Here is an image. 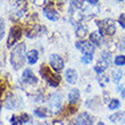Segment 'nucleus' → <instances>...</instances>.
I'll return each instance as SVG.
<instances>
[{
    "mask_svg": "<svg viewBox=\"0 0 125 125\" xmlns=\"http://www.w3.org/2000/svg\"><path fill=\"white\" fill-rule=\"evenodd\" d=\"M25 60V44L20 43L10 53V62L15 69H21Z\"/></svg>",
    "mask_w": 125,
    "mask_h": 125,
    "instance_id": "nucleus-1",
    "label": "nucleus"
},
{
    "mask_svg": "<svg viewBox=\"0 0 125 125\" xmlns=\"http://www.w3.org/2000/svg\"><path fill=\"white\" fill-rule=\"evenodd\" d=\"M97 25H98L99 30L101 34H107V35H113L116 32L115 22L110 18H107L105 21H97Z\"/></svg>",
    "mask_w": 125,
    "mask_h": 125,
    "instance_id": "nucleus-2",
    "label": "nucleus"
},
{
    "mask_svg": "<svg viewBox=\"0 0 125 125\" xmlns=\"http://www.w3.org/2000/svg\"><path fill=\"white\" fill-rule=\"evenodd\" d=\"M40 74H41V76H42L43 79L48 81V83H49L51 86H57L58 84H59L60 76L57 75V74L51 73L50 72V69H49V67H47L46 65H43L42 67H41V69H40Z\"/></svg>",
    "mask_w": 125,
    "mask_h": 125,
    "instance_id": "nucleus-3",
    "label": "nucleus"
},
{
    "mask_svg": "<svg viewBox=\"0 0 125 125\" xmlns=\"http://www.w3.org/2000/svg\"><path fill=\"white\" fill-rule=\"evenodd\" d=\"M21 36H22V29L20 26L11 27L9 32V36H8V40H7V47L10 48L16 41H18L21 39Z\"/></svg>",
    "mask_w": 125,
    "mask_h": 125,
    "instance_id": "nucleus-4",
    "label": "nucleus"
},
{
    "mask_svg": "<svg viewBox=\"0 0 125 125\" xmlns=\"http://www.w3.org/2000/svg\"><path fill=\"white\" fill-rule=\"evenodd\" d=\"M75 46L77 49H80L84 55H93L94 52V44L92 42H86V41H81L76 42Z\"/></svg>",
    "mask_w": 125,
    "mask_h": 125,
    "instance_id": "nucleus-5",
    "label": "nucleus"
},
{
    "mask_svg": "<svg viewBox=\"0 0 125 125\" xmlns=\"http://www.w3.org/2000/svg\"><path fill=\"white\" fill-rule=\"evenodd\" d=\"M49 62H50V65H51V67H52V69L55 72H59V71H62V69L64 68V60H62V57L56 55V53H53V55L50 56Z\"/></svg>",
    "mask_w": 125,
    "mask_h": 125,
    "instance_id": "nucleus-6",
    "label": "nucleus"
},
{
    "mask_svg": "<svg viewBox=\"0 0 125 125\" xmlns=\"http://www.w3.org/2000/svg\"><path fill=\"white\" fill-rule=\"evenodd\" d=\"M93 119L94 118L90 116L88 113H82L76 118V125H92Z\"/></svg>",
    "mask_w": 125,
    "mask_h": 125,
    "instance_id": "nucleus-7",
    "label": "nucleus"
},
{
    "mask_svg": "<svg viewBox=\"0 0 125 125\" xmlns=\"http://www.w3.org/2000/svg\"><path fill=\"white\" fill-rule=\"evenodd\" d=\"M49 107L51 109L52 113H57L60 109V105H62V98H60L59 94H53L51 98H50L49 101Z\"/></svg>",
    "mask_w": 125,
    "mask_h": 125,
    "instance_id": "nucleus-8",
    "label": "nucleus"
},
{
    "mask_svg": "<svg viewBox=\"0 0 125 125\" xmlns=\"http://www.w3.org/2000/svg\"><path fill=\"white\" fill-rule=\"evenodd\" d=\"M23 81L25 83H29V84H35L36 82H38V79L35 77V75L33 74V72L31 71V69H25L23 72Z\"/></svg>",
    "mask_w": 125,
    "mask_h": 125,
    "instance_id": "nucleus-9",
    "label": "nucleus"
},
{
    "mask_svg": "<svg viewBox=\"0 0 125 125\" xmlns=\"http://www.w3.org/2000/svg\"><path fill=\"white\" fill-rule=\"evenodd\" d=\"M90 41L94 44V46H101L102 42H104V36L100 32L98 31H94L90 34Z\"/></svg>",
    "mask_w": 125,
    "mask_h": 125,
    "instance_id": "nucleus-10",
    "label": "nucleus"
},
{
    "mask_svg": "<svg viewBox=\"0 0 125 125\" xmlns=\"http://www.w3.org/2000/svg\"><path fill=\"white\" fill-rule=\"evenodd\" d=\"M43 13H44V15H46L47 18H49L50 21H53V22L58 21V18H59L58 13H57L55 9H52V8H49V7H48V8H44Z\"/></svg>",
    "mask_w": 125,
    "mask_h": 125,
    "instance_id": "nucleus-11",
    "label": "nucleus"
},
{
    "mask_svg": "<svg viewBox=\"0 0 125 125\" xmlns=\"http://www.w3.org/2000/svg\"><path fill=\"white\" fill-rule=\"evenodd\" d=\"M65 76H66L67 82L71 83V84H74V83H76V81H77V73H76L74 69H72V68L67 69Z\"/></svg>",
    "mask_w": 125,
    "mask_h": 125,
    "instance_id": "nucleus-12",
    "label": "nucleus"
},
{
    "mask_svg": "<svg viewBox=\"0 0 125 125\" xmlns=\"http://www.w3.org/2000/svg\"><path fill=\"white\" fill-rule=\"evenodd\" d=\"M107 67H108V62H107V60H104V59H100L97 62V65H95V67H94V71L97 73H102L107 69Z\"/></svg>",
    "mask_w": 125,
    "mask_h": 125,
    "instance_id": "nucleus-13",
    "label": "nucleus"
},
{
    "mask_svg": "<svg viewBox=\"0 0 125 125\" xmlns=\"http://www.w3.org/2000/svg\"><path fill=\"white\" fill-rule=\"evenodd\" d=\"M79 97H80V91L77 89H73L68 94V101L69 104H75L77 100H79Z\"/></svg>",
    "mask_w": 125,
    "mask_h": 125,
    "instance_id": "nucleus-14",
    "label": "nucleus"
},
{
    "mask_svg": "<svg viewBox=\"0 0 125 125\" xmlns=\"http://www.w3.org/2000/svg\"><path fill=\"white\" fill-rule=\"evenodd\" d=\"M26 57H27L29 64H35L38 58H39V52H38L36 50H31L30 52L26 55Z\"/></svg>",
    "mask_w": 125,
    "mask_h": 125,
    "instance_id": "nucleus-15",
    "label": "nucleus"
},
{
    "mask_svg": "<svg viewBox=\"0 0 125 125\" xmlns=\"http://www.w3.org/2000/svg\"><path fill=\"white\" fill-rule=\"evenodd\" d=\"M15 8L18 10V13L21 15L22 13H24L26 10V1L25 0H17L15 2Z\"/></svg>",
    "mask_w": 125,
    "mask_h": 125,
    "instance_id": "nucleus-16",
    "label": "nucleus"
},
{
    "mask_svg": "<svg viewBox=\"0 0 125 125\" xmlns=\"http://www.w3.org/2000/svg\"><path fill=\"white\" fill-rule=\"evenodd\" d=\"M86 32H88L86 26H79L77 29H76V31H75L76 38H79V39H83V38H85Z\"/></svg>",
    "mask_w": 125,
    "mask_h": 125,
    "instance_id": "nucleus-17",
    "label": "nucleus"
},
{
    "mask_svg": "<svg viewBox=\"0 0 125 125\" xmlns=\"http://www.w3.org/2000/svg\"><path fill=\"white\" fill-rule=\"evenodd\" d=\"M39 33H40V26L39 25H33V26L31 27V30L27 31L26 35L29 36V38H34V36H36Z\"/></svg>",
    "mask_w": 125,
    "mask_h": 125,
    "instance_id": "nucleus-18",
    "label": "nucleus"
},
{
    "mask_svg": "<svg viewBox=\"0 0 125 125\" xmlns=\"http://www.w3.org/2000/svg\"><path fill=\"white\" fill-rule=\"evenodd\" d=\"M34 114L38 117H47L48 116V109L44 108V107H39L34 110Z\"/></svg>",
    "mask_w": 125,
    "mask_h": 125,
    "instance_id": "nucleus-19",
    "label": "nucleus"
},
{
    "mask_svg": "<svg viewBox=\"0 0 125 125\" xmlns=\"http://www.w3.org/2000/svg\"><path fill=\"white\" fill-rule=\"evenodd\" d=\"M122 76H123L122 71H121V69H115V71L113 72V81L115 83H118L119 80L122 79Z\"/></svg>",
    "mask_w": 125,
    "mask_h": 125,
    "instance_id": "nucleus-20",
    "label": "nucleus"
},
{
    "mask_svg": "<svg viewBox=\"0 0 125 125\" xmlns=\"http://www.w3.org/2000/svg\"><path fill=\"white\" fill-rule=\"evenodd\" d=\"M83 1L84 0H71V9H79L83 6Z\"/></svg>",
    "mask_w": 125,
    "mask_h": 125,
    "instance_id": "nucleus-21",
    "label": "nucleus"
},
{
    "mask_svg": "<svg viewBox=\"0 0 125 125\" xmlns=\"http://www.w3.org/2000/svg\"><path fill=\"white\" fill-rule=\"evenodd\" d=\"M5 105H6V107L8 109H13L14 107H15V102H14V100H13V97L11 95H8L7 97V99H6V101H5Z\"/></svg>",
    "mask_w": 125,
    "mask_h": 125,
    "instance_id": "nucleus-22",
    "label": "nucleus"
},
{
    "mask_svg": "<svg viewBox=\"0 0 125 125\" xmlns=\"http://www.w3.org/2000/svg\"><path fill=\"white\" fill-rule=\"evenodd\" d=\"M115 65L117 66H123L125 65V56H123V55H121V56H117L115 58Z\"/></svg>",
    "mask_w": 125,
    "mask_h": 125,
    "instance_id": "nucleus-23",
    "label": "nucleus"
},
{
    "mask_svg": "<svg viewBox=\"0 0 125 125\" xmlns=\"http://www.w3.org/2000/svg\"><path fill=\"white\" fill-rule=\"evenodd\" d=\"M119 101L117 100V99H113L112 101L109 102V109H112V110H114V109H117L119 107Z\"/></svg>",
    "mask_w": 125,
    "mask_h": 125,
    "instance_id": "nucleus-24",
    "label": "nucleus"
},
{
    "mask_svg": "<svg viewBox=\"0 0 125 125\" xmlns=\"http://www.w3.org/2000/svg\"><path fill=\"white\" fill-rule=\"evenodd\" d=\"M10 122H11V125H23V122H22L21 118L17 117V116H13L11 119H10Z\"/></svg>",
    "mask_w": 125,
    "mask_h": 125,
    "instance_id": "nucleus-25",
    "label": "nucleus"
},
{
    "mask_svg": "<svg viewBox=\"0 0 125 125\" xmlns=\"http://www.w3.org/2000/svg\"><path fill=\"white\" fill-rule=\"evenodd\" d=\"M81 60H82L83 64H90L92 60V55H84Z\"/></svg>",
    "mask_w": 125,
    "mask_h": 125,
    "instance_id": "nucleus-26",
    "label": "nucleus"
},
{
    "mask_svg": "<svg viewBox=\"0 0 125 125\" xmlns=\"http://www.w3.org/2000/svg\"><path fill=\"white\" fill-rule=\"evenodd\" d=\"M123 116V114H121V113H117V114H114L113 116H110L109 118H110V121H113V122H116V121H118L121 117Z\"/></svg>",
    "mask_w": 125,
    "mask_h": 125,
    "instance_id": "nucleus-27",
    "label": "nucleus"
},
{
    "mask_svg": "<svg viewBox=\"0 0 125 125\" xmlns=\"http://www.w3.org/2000/svg\"><path fill=\"white\" fill-rule=\"evenodd\" d=\"M118 23L121 24V26L125 29V14H122L118 18Z\"/></svg>",
    "mask_w": 125,
    "mask_h": 125,
    "instance_id": "nucleus-28",
    "label": "nucleus"
},
{
    "mask_svg": "<svg viewBox=\"0 0 125 125\" xmlns=\"http://www.w3.org/2000/svg\"><path fill=\"white\" fill-rule=\"evenodd\" d=\"M20 118H21V121L23 123H26V122H29L30 121V117H29V115L27 114H22V115L20 116Z\"/></svg>",
    "mask_w": 125,
    "mask_h": 125,
    "instance_id": "nucleus-29",
    "label": "nucleus"
},
{
    "mask_svg": "<svg viewBox=\"0 0 125 125\" xmlns=\"http://www.w3.org/2000/svg\"><path fill=\"white\" fill-rule=\"evenodd\" d=\"M101 57L104 58V60H107L108 62L109 59H110V52H107V51H104V52L101 53Z\"/></svg>",
    "mask_w": 125,
    "mask_h": 125,
    "instance_id": "nucleus-30",
    "label": "nucleus"
},
{
    "mask_svg": "<svg viewBox=\"0 0 125 125\" xmlns=\"http://www.w3.org/2000/svg\"><path fill=\"white\" fill-rule=\"evenodd\" d=\"M0 25H1V29H0V39L3 38V33H5V25H3V20L0 21Z\"/></svg>",
    "mask_w": 125,
    "mask_h": 125,
    "instance_id": "nucleus-31",
    "label": "nucleus"
},
{
    "mask_svg": "<svg viewBox=\"0 0 125 125\" xmlns=\"http://www.w3.org/2000/svg\"><path fill=\"white\" fill-rule=\"evenodd\" d=\"M44 1H46V0H34L35 5H38V6H41V5H42Z\"/></svg>",
    "mask_w": 125,
    "mask_h": 125,
    "instance_id": "nucleus-32",
    "label": "nucleus"
},
{
    "mask_svg": "<svg viewBox=\"0 0 125 125\" xmlns=\"http://www.w3.org/2000/svg\"><path fill=\"white\" fill-rule=\"evenodd\" d=\"M89 3H91V5H95V3L98 2V0H86Z\"/></svg>",
    "mask_w": 125,
    "mask_h": 125,
    "instance_id": "nucleus-33",
    "label": "nucleus"
},
{
    "mask_svg": "<svg viewBox=\"0 0 125 125\" xmlns=\"http://www.w3.org/2000/svg\"><path fill=\"white\" fill-rule=\"evenodd\" d=\"M53 125H62V122H55Z\"/></svg>",
    "mask_w": 125,
    "mask_h": 125,
    "instance_id": "nucleus-34",
    "label": "nucleus"
},
{
    "mask_svg": "<svg viewBox=\"0 0 125 125\" xmlns=\"http://www.w3.org/2000/svg\"><path fill=\"white\" fill-rule=\"evenodd\" d=\"M57 1H58V2H65V1H66V0H57Z\"/></svg>",
    "mask_w": 125,
    "mask_h": 125,
    "instance_id": "nucleus-35",
    "label": "nucleus"
},
{
    "mask_svg": "<svg viewBox=\"0 0 125 125\" xmlns=\"http://www.w3.org/2000/svg\"><path fill=\"white\" fill-rule=\"evenodd\" d=\"M122 95H123V97H124V98H125V90H124V91H123V92H122Z\"/></svg>",
    "mask_w": 125,
    "mask_h": 125,
    "instance_id": "nucleus-36",
    "label": "nucleus"
},
{
    "mask_svg": "<svg viewBox=\"0 0 125 125\" xmlns=\"http://www.w3.org/2000/svg\"><path fill=\"white\" fill-rule=\"evenodd\" d=\"M98 125H105V124H104L102 122H100V123H98Z\"/></svg>",
    "mask_w": 125,
    "mask_h": 125,
    "instance_id": "nucleus-37",
    "label": "nucleus"
},
{
    "mask_svg": "<svg viewBox=\"0 0 125 125\" xmlns=\"http://www.w3.org/2000/svg\"><path fill=\"white\" fill-rule=\"evenodd\" d=\"M118 1H124V0H118Z\"/></svg>",
    "mask_w": 125,
    "mask_h": 125,
    "instance_id": "nucleus-38",
    "label": "nucleus"
}]
</instances>
